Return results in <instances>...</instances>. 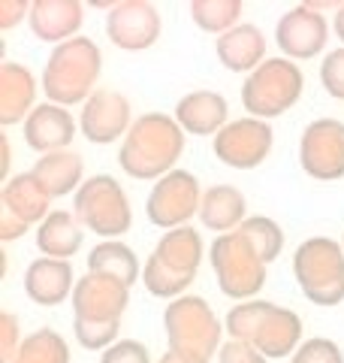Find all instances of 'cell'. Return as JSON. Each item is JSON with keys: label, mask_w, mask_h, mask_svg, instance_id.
<instances>
[{"label": "cell", "mask_w": 344, "mask_h": 363, "mask_svg": "<svg viewBox=\"0 0 344 363\" xmlns=\"http://www.w3.org/2000/svg\"><path fill=\"white\" fill-rule=\"evenodd\" d=\"M251 245L260 252V257L266 260V264H272L275 257H278L284 252V230H281V224L269 218V215H251V218H245V224L239 227Z\"/></svg>", "instance_id": "f546056e"}, {"label": "cell", "mask_w": 344, "mask_h": 363, "mask_svg": "<svg viewBox=\"0 0 344 363\" xmlns=\"http://www.w3.org/2000/svg\"><path fill=\"white\" fill-rule=\"evenodd\" d=\"M9 363H70V345L52 327H40V330L25 336L18 354Z\"/></svg>", "instance_id": "f1b7e54d"}, {"label": "cell", "mask_w": 344, "mask_h": 363, "mask_svg": "<svg viewBox=\"0 0 344 363\" xmlns=\"http://www.w3.org/2000/svg\"><path fill=\"white\" fill-rule=\"evenodd\" d=\"M28 21L37 40L61 45L79 37L85 25V4H79V0H33Z\"/></svg>", "instance_id": "44dd1931"}, {"label": "cell", "mask_w": 344, "mask_h": 363, "mask_svg": "<svg viewBox=\"0 0 344 363\" xmlns=\"http://www.w3.org/2000/svg\"><path fill=\"white\" fill-rule=\"evenodd\" d=\"M248 200L236 185H212L202 191V203H200V221L205 230L221 233H233L245 224L248 218Z\"/></svg>", "instance_id": "cb8c5ba5"}, {"label": "cell", "mask_w": 344, "mask_h": 363, "mask_svg": "<svg viewBox=\"0 0 344 363\" xmlns=\"http://www.w3.org/2000/svg\"><path fill=\"white\" fill-rule=\"evenodd\" d=\"M290 363H344V354L332 339L314 336V339H305V342L293 351Z\"/></svg>", "instance_id": "1f68e13d"}, {"label": "cell", "mask_w": 344, "mask_h": 363, "mask_svg": "<svg viewBox=\"0 0 344 363\" xmlns=\"http://www.w3.org/2000/svg\"><path fill=\"white\" fill-rule=\"evenodd\" d=\"M130 100L115 88H97L85 104L82 116H79V130L88 143L94 145H109L115 140H124L130 130Z\"/></svg>", "instance_id": "e0dca14e"}, {"label": "cell", "mask_w": 344, "mask_h": 363, "mask_svg": "<svg viewBox=\"0 0 344 363\" xmlns=\"http://www.w3.org/2000/svg\"><path fill=\"white\" fill-rule=\"evenodd\" d=\"M200 203H202L200 179L190 169L178 167L154 182L151 194L145 200V215L160 230H176V227H188L193 215H200Z\"/></svg>", "instance_id": "8fae6325"}, {"label": "cell", "mask_w": 344, "mask_h": 363, "mask_svg": "<svg viewBox=\"0 0 344 363\" xmlns=\"http://www.w3.org/2000/svg\"><path fill=\"white\" fill-rule=\"evenodd\" d=\"M305 76L290 58H266L242 82V106L251 118L269 121L290 112L302 100Z\"/></svg>", "instance_id": "ba28073f"}, {"label": "cell", "mask_w": 344, "mask_h": 363, "mask_svg": "<svg viewBox=\"0 0 344 363\" xmlns=\"http://www.w3.org/2000/svg\"><path fill=\"white\" fill-rule=\"evenodd\" d=\"M154 363H181V360H178V357H172V354H169V351H166V354H164V357H160V360H154Z\"/></svg>", "instance_id": "ab89813d"}, {"label": "cell", "mask_w": 344, "mask_h": 363, "mask_svg": "<svg viewBox=\"0 0 344 363\" xmlns=\"http://www.w3.org/2000/svg\"><path fill=\"white\" fill-rule=\"evenodd\" d=\"M37 91L40 82L25 64L18 61L0 64V124L4 128L25 124L30 112L37 109Z\"/></svg>", "instance_id": "ffe728a7"}, {"label": "cell", "mask_w": 344, "mask_h": 363, "mask_svg": "<svg viewBox=\"0 0 344 363\" xmlns=\"http://www.w3.org/2000/svg\"><path fill=\"white\" fill-rule=\"evenodd\" d=\"M30 6L28 0H4L0 4V28L4 30H13L21 25V18H30Z\"/></svg>", "instance_id": "8d00e7d4"}, {"label": "cell", "mask_w": 344, "mask_h": 363, "mask_svg": "<svg viewBox=\"0 0 344 363\" xmlns=\"http://www.w3.org/2000/svg\"><path fill=\"white\" fill-rule=\"evenodd\" d=\"M329 25L320 9L311 4H299L278 18L275 25V43L290 61H311L326 49Z\"/></svg>", "instance_id": "2e32d148"}, {"label": "cell", "mask_w": 344, "mask_h": 363, "mask_svg": "<svg viewBox=\"0 0 344 363\" xmlns=\"http://www.w3.org/2000/svg\"><path fill=\"white\" fill-rule=\"evenodd\" d=\"M33 176L40 179V185L49 191V197H67V194H76L85 182V161L79 157L76 152H52V155H42L37 164L30 169Z\"/></svg>", "instance_id": "d4e9b609"}, {"label": "cell", "mask_w": 344, "mask_h": 363, "mask_svg": "<svg viewBox=\"0 0 344 363\" xmlns=\"http://www.w3.org/2000/svg\"><path fill=\"white\" fill-rule=\"evenodd\" d=\"M188 133L181 130L176 116L145 112L133 118L127 136L118 149V167L136 182H157L172 169H178V157L185 152Z\"/></svg>", "instance_id": "6da1fadb"}, {"label": "cell", "mask_w": 344, "mask_h": 363, "mask_svg": "<svg viewBox=\"0 0 344 363\" xmlns=\"http://www.w3.org/2000/svg\"><path fill=\"white\" fill-rule=\"evenodd\" d=\"M21 330H18V318L13 312H0V363H9L16 354H18V348H21Z\"/></svg>", "instance_id": "e575fe53"}, {"label": "cell", "mask_w": 344, "mask_h": 363, "mask_svg": "<svg viewBox=\"0 0 344 363\" xmlns=\"http://www.w3.org/2000/svg\"><path fill=\"white\" fill-rule=\"evenodd\" d=\"M0 149H4V157H0V176H4V182H9V161H13V152H9V143L6 136H0Z\"/></svg>", "instance_id": "74e56055"}, {"label": "cell", "mask_w": 344, "mask_h": 363, "mask_svg": "<svg viewBox=\"0 0 344 363\" xmlns=\"http://www.w3.org/2000/svg\"><path fill=\"white\" fill-rule=\"evenodd\" d=\"M320 85L329 97L344 100V45L341 49H332L323 64H320Z\"/></svg>", "instance_id": "d6a6232c"}, {"label": "cell", "mask_w": 344, "mask_h": 363, "mask_svg": "<svg viewBox=\"0 0 344 363\" xmlns=\"http://www.w3.org/2000/svg\"><path fill=\"white\" fill-rule=\"evenodd\" d=\"M209 264L214 269L217 288L229 300H257V294L266 285V260L242 230L214 236L209 245Z\"/></svg>", "instance_id": "52a82bcc"}, {"label": "cell", "mask_w": 344, "mask_h": 363, "mask_svg": "<svg viewBox=\"0 0 344 363\" xmlns=\"http://www.w3.org/2000/svg\"><path fill=\"white\" fill-rule=\"evenodd\" d=\"M341 245H344V233H341Z\"/></svg>", "instance_id": "60d3db41"}, {"label": "cell", "mask_w": 344, "mask_h": 363, "mask_svg": "<svg viewBox=\"0 0 344 363\" xmlns=\"http://www.w3.org/2000/svg\"><path fill=\"white\" fill-rule=\"evenodd\" d=\"M164 327L169 354L181 363H209L224 345L221 318L214 315L209 300L197 297V294L172 300L164 312Z\"/></svg>", "instance_id": "5b68a950"}, {"label": "cell", "mask_w": 344, "mask_h": 363, "mask_svg": "<svg viewBox=\"0 0 344 363\" xmlns=\"http://www.w3.org/2000/svg\"><path fill=\"white\" fill-rule=\"evenodd\" d=\"M82 240H85V227L67 209H55L49 218L37 227V248L42 252V257L70 260L73 255H79Z\"/></svg>", "instance_id": "484cf974"}, {"label": "cell", "mask_w": 344, "mask_h": 363, "mask_svg": "<svg viewBox=\"0 0 344 363\" xmlns=\"http://www.w3.org/2000/svg\"><path fill=\"white\" fill-rule=\"evenodd\" d=\"M224 330L229 339L254 345L269 360L293 357L302 345V318L293 309L269 300H245L227 312Z\"/></svg>", "instance_id": "7a4b0ae2"}, {"label": "cell", "mask_w": 344, "mask_h": 363, "mask_svg": "<svg viewBox=\"0 0 344 363\" xmlns=\"http://www.w3.org/2000/svg\"><path fill=\"white\" fill-rule=\"evenodd\" d=\"M293 279L308 303H344V245L332 236H311L293 252Z\"/></svg>", "instance_id": "8992f818"}, {"label": "cell", "mask_w": 344, "mask_h": 363, "mask_svg": "<svg viewBox=\"0 0 344 363\" xmlns=\"http://www.w3.org/2000/svg\"><path fill=\"white\" fill-rule=\"evenodd\" d=\"M52 197L49 191L40 185V179L33 173H18L9 182H4L0 191V240L16 242L21 240L33 224H42L49 218Z\"/></svg>", "instance_id": "30bf717a"}, {"label": "cell", "mask_w": 344, "mask_h": 363, "mask_svg": "<svg viewBox=\"0 0 344 363\" xmlns=\"http://www.w3.org/2000/svg\"><path fill=\"white\" fill-rule=\"evenodd\" d=\"M103 73V52L91 37H73L55 45L42 67V94L57 106H79L94 94Z\"/></svg>", "instance_id": "3957f363"}, {"label": "cell", "mask_w": 344, "mask_h": 363, "mask_svg": "<svg viewBox=\"0 0 344 363\" xmlns=\"http://www.w3.org/2000/svg\"><path fill=\"white\" fill-rule=\"evenodd\" d=\"M73 215L100 240H121L133 227L130 200L121 182L109 173H97L82 182V188L73 194Z\"/></svg>", "instance_id": "9c48e42d"}, {"label": "cell", "mask_w": 344, "mask_h": 363, "mask_svg": "<svg viewBox=\"0 0 344 363\" xmlns=\"http://www.w3.org/2000/svg\"><path fill=\"white\" fill-rule=\"evenodd\" d=\"M160 9L148 0H121L106 13V37L124 52H145L160 40Z\"/></svg>", "instance_id": "9a60e30c"}, {"label": "cell", "mask_w": 344, "mask_h": 363, "mask_svg": "<svg viewBox=\"0 0 344 363\" xmlns=\"http://www.w3.org/2000/svg\"><path fill=\"white\" fill-rule=\"evenodd\" d=\"M217 363H269L266 354H260L254 345L239 342V339H227L217 351Z\"/></svg>", "instance_id": "d590c367"}, {"label": "cell", "mask_w": 344, "mask_h": 363, "mask_svg": "<svg viewBox=\"0 0 344 363\" xmlns=\"http://www.w3.org/2000/svg\"><path fill=\"white\" fill-rule=\"evenodd\" d=\"M176 121L181 124V130L190 136H214L229 124V104L221 91L200 88L190 91L176 104Z\"/></svg>", "instance_id": "d6986e66"}, {"label": "cell", "mask_w": 344, "mask_h": 363, "mask_svg": "<svg viewBox=\"0 0 344 363\" xmlns=\"http://www.w3.org/2000/svg\"><path fill=\"white\" fill-rule=\"evenodd\" d=\"M76 281L79 279H73L70 260L37 257L25 269V294L37 306H57L67 297H73Z\"/></svg>", "instance_id": "7402d4cb"}, {"label": "cell", "mask_w": 344, "mask_h": 363, "mask_svg": "<svg viewBox=\"0 0 344 363\" xmlns=\"http://www.w3.org/2000/svg\"><path fill=\"white\" fill-rule=\"evenodd\" d=\"M100 363H151V354L139 339H118L100 354Z\"/></svg>", "instance_id": "836d02e7"}, {"label": "cell", "mask_w": 344, "mask_h": 363, "mask_svg": "<svg viewBox=\"0 0 344 363\" xmlns=\"http://www.w3.org/2000/svg\"><path fill=\"white\" fill-rule=\"evenodd\" d=\"M332 30H336V37L344 43V4L336 6V21H332Z\"/></svg>", "instance_id": "f35d334b"}, {"label": "cell", "mask_w": 344, "mask_h": 363, "mask_svg": "<svg viewBox=\"0 0 344 363\" xmlns=\"http://www.w3.org/2000/svg\"><path fill=\"white\" fill-rule=\"evenodd\" d=\"M88 272L118 279L127 288H133L136 281L142 279L139 257H136L133 248L127 242H121V240H103V242H97L94 248H91V255H88Z\"/></svg>", "instance_id": "4316f807"}, {"label": "cell", "mask_w": 344, "mask_h": 363, "mask_svg": "<svg viewBox=\"0 0 344 363\" xmlns=\"http://www.w3.org/2000/svg\"><path fill=\"white\" fill-rule=\"evenodd\" d=\"M242 9H245L242 0H193L190 18L200 30L214 33V37H224L227 30H233L239 25Z\"/></svg>", "instance_id": "83f0119b"}, {"label": "cell", "mask_w": 344, "mask_h": 363, "mask_svg": "<svg viewBox=\"0 0 344 363\" xmlns=\"http://www.w3.org/2000/svg\"><path fill=\"white\" fill-rule=\"evenodd\" d=\"M299 164L317 182L344 179V121L314 118L299 136Z\"/></svg>", "instance_id": "7c38bea8"}, {"label": "cell", "mask_w": 344, "mask_h": 363, "mask_svg": "<svg viewBox=\"0 0 344 363\" xmlns=\"http://www.w3.org/2000/svg\"><path fill=\"white\" fill-rule=\"evenodd\" d=\"M121 324H94V321H73V333L79 345L88 351H106L118 342Z\"/></svg>", "instance_id": "4dcf8cb0"}, {"label": "cell", "mask_w": 344, "mask_h": 363, "mask_svg": "<svg viewBox=\"0 0 344 363\" xmlns=\"http://www.w3.org/2000/svg\"><path fill=\"white\" fill-rule=\"evenodd\" d=\"M202 264V236L193 227H176L157 240L142 264V285L157 300H178L193 285Z\"/></svg>", "instance_id": "277c9868"}, {"label": "cell", "mask_w": 344, "mask_h": 363, "mask_svg": "<svg viewBox=\"0 0 344 363\" xmlns=\"http://www.w3.org/2000/svg\"><path fill=\"white\" fill-rule=\"evenodd\" d=\"M275 133L269 128V121L260 118H236L212 140V149L217 155V161L233 167V169H254L272 155Z\"/></svg>", "instance_id": "4fadbf2b"}, {"label": "cell", "mask_w": 344, "mask_h": 363, "mask_svg": "<svg viewBox=\"0 0 344 363\" xmlns=\"http://www.w3.org/2000/svg\"><path fill=\"white\" fill-rule=\"evenodd\" d=\"M214 55L229 73H254L266 61V37L257 25H236L214 40Z\"/></svg>", "instance_id": "603a6c76"}, {"label": "cell", "mask_w": 344, "mask_h": 363, "mask_svg": "<svg viewBox=\"0 0 344 363\" xmlns=\"http://www.w3.org/2000/svg\"><path fill=\"white\" fill-rule=\"evenodd\" d=\"M73 321H94V324H121L130 303V288L118 279L88 272L76 281L73 291Z\"/></svg>", "instance_id": "5bb4252c"}, {"label": "cell", "mask_w": 344, "mask_h": 363, "mask_svg": "<svg viewBox=\"0 0 344 363\" xmlns=\"http://www.w3.org/2000/svg\"><path fill=\"white\" fill-rule=\"evenodd\" d=\"M25 130V143L33 152L52 155V152H67L70 143L76 140L79 121L73 118V112L57 104H40L30 112V118L21 124Z\"/></svg>", "instance_id": "ac0fdd59"}]
</instances>
